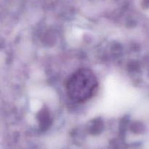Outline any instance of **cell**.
<instances>
[{
  "label": "cell",
  "instance_id": "1",
  "mask_svg": "<svg viewBox=\"0 0 149 149\" xmlns=\"http://www.w3.org/2000/svg\"><path fill=\"white\" fill-rule=\"evenodd\" d=\"M98 85L97 76L91 70L81 68L69 76L65 84V91L71 101L84 103L97 93Z\"/></svg>",
  "mask_w": 149,
  "mask_h": 149
}]
</instances>
